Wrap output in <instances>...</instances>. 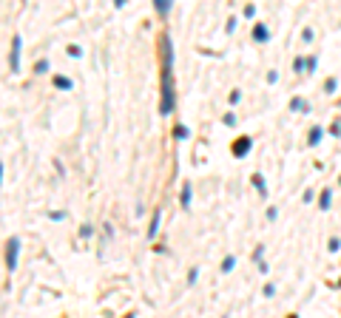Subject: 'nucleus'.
Segmentation results:
<instances>
[{"label":"nucleus","mask_w":341,"mask_h":318,"mask_svg":"<svg viewBox=\"0 0 341 318\" xmlns=\"http://www.w3.org/2000/svg\"><path fill=\"white\" fill-rule=\"evenodd\" d=\"M162 43V100H159V114L171 116L176 108V94H174V43H171V34L159 37Z\"/></svg>","instance_id":"obj_1"},{"label":"nucleus","mask_w":341,"mask_h":318,"mask_svg":"<svg viewBox=\"0 0 341 318\" xmlns=\"http://www.w3.org/2000/svg\"><path fill=\"white\" fill-rule=\"evenodd\" d=\"M18 258H20V238L12 236L9 242H6V267H9L12 273L18 270Z\"/></svg>","instance_id":"obj_2"},{"label":"nucleus","mask_w":341,"mask_h":318,"mask_svg":"<svg viewBox=\"0 0 341 318\" xmlns=\"http://www.w3.org/2000/svg\"><path fill=\"white\" fill-rule=\"evenodd\" d=\"M20 48H23V37L15 34V37H12V52H9V66H12V71H20Z\"/></svg>","instance_id":"obj_3"},{"label":"nucleus","mask_w":341,"mask_h":318,"mask_svg":"<svg viewBox=\"0 0 341 318\" xmlns=\"http://www.w3.org/2000/svg\"><path fill=\"white\" fill-rule=\"evenodd\" d=\"M253 148V140L250 136H239V142H233V156H247Z\"/></svg>","instance_id":"obj_4"},{"label":"nucleus","mask_w":341,"mask_h":318,"mask_svg":"<svg viewBox=\"0 0 341 318\" xmlns=\"http://www.w3.org/2000/svg\"><path fill=\"white\" fill-rule=\"evenodd\" d=\"M159 219H162V210H154V216H151V224H148V242H154L157 238V233H159Z\"/></svg>","instance_id":"obj_5"},{"label":"nucleus","mask_w":341,"mask_h":318,"mask_svg":"<svg viewBox=\"0 0 341 318\" xmlns=\"http://www.w3.org/2000/svg\"><path fill=\"white\" fill-rule=\"evenodd\" d=\"M253 40H256V43H267V40H270V28L262 26V23L253 26Z\"/></svg>","instance_id":"obj_6"},{"label":"nucleus","mask_w":341,"mask_h":318,"mask_svg":"<svg viewBox=\"0 0 341 318\" xmlns=\"http://www.w3.org/2000/svg\"><path fill=\"white\" fill-rule=\"evenodd\" d=\"M321 136H324V128H321V125H315L313 131H310V136H307V145H310V148H315V145L321 142Z\"/></svg>","instance_id":"obj_7"},{"label":"nucleus","mask_w":341,"mask_h":318,"mask_svg":"<svg viewBox=\"0 0 341 318\" xmlns=\"http://www.w3.org/2000/svg\"><path fill=\"white\" fill-rule=\"evenodd\" d=\"M330 202H332V194H330V188H327V190L318 194V210H330Z\"/></svg>","instance_id":"obj_8"},{"label":"nucleus","mask_w":341,"mask_h":318,"mask_svg":"<svg viewBox=\"0 0 341 318\" xmlns=\"http://www.w3.org/2000/svg\"><path fill=\"white\" fill-rule=\"evenodd\" d=\"M290 111H304L307 114V111H310V102H304L301 97H293L290 100Z\"/></svg>","instance_id":"obj_9"},{"label":"nucleus","mask_w":341,"mask_h":318,"mask_svg":"<svg viewBox=\"0 0 341 318\" xmlns=\"http://www.w3.org/2000/svg\"><path fill=\"white\" fill-rule=\"evenodd\" d=\"M191 185H182V190H179V202H182V208H191Z\"/></svg>","instance_id":"obj_10"},{"label":"nucleus","mask_w":341,"mask_h":318,"mask_svg":"<svg viewBox=\"0 0 341 318\" xmlns=\"http://www.w3.org/2000/svg\"><path fill=\"white\" fill-rule=\"evenodd\" d=\"M154 9H157L159 18H165L168 12H171V0H157V3H154Z\"/></svg>","instance_id":"obj_11"},{"label":"nucleus","mask_w":341,"mask_h":318,"mask_svg":"<svg viewBox=\"0 0 341 318\" xmlns=\"http://www.w3.org/2000/svg\"><path fill=\"white\" fill-rule=\"evenodd\" d=\"M54 86H57V88H63V91H71V88H74V82H71L69 77H54Z\"/></svg>","instance_id":"obj_12"},{"label":"nucleus","mask_w":341,"mask_h":318,"mask_svg":"<svg viewBox=\"0 0 341 318\" xmlns=\"http://www.w3.org/2000/svg\"><path fill=\"white\" fill-rule=\"evenodd\" d=\"M315 66H318V57H315V54L304 57V71H307V74H313V71H315Z\"/></svg>","instance_id":"obj_13"},{"label":"nucleus","mask_w":341,"mask_h":318,"mask_svg":"<svg viewBox=\"0 0 341 318\" xmlns=\"http://www.w3.org/2000/svg\"><path fill=\"white\" fill-rule=\"evenodd\" d=\"M253 185H256V190L262 196H267V185H264V176H259V174H253Z\"/></svg>","instance_id":"obj_14"},{"label":"nucleus","mask_w":341,"mask_h":318,"mask_svg":"<svg viewBox=\"0 0 341 318\" xmlns=\"http://www.w3.org/2000/svg\"><path fill=\"white\" fill-rule=\"evenodd\" d=\"M174 136H176V140H188V136H191L188 125H176V128H174Z\"/></svg>","instance_id":"obj_15"},{"label":"nucleus","mask_w":341,"mask_h":318,"mask_svg":"<svg viewBox=\"0 0 341 318\" xmlns=\"http://www.w3.org/2000/svg\"><path fill=\"white\" fill-rule=\"evenodd\" d=\"M233 267H236V256H227L225 262H222V273H230Z\"/></svg>","instance_id":"obj_16"},{"label":"nucleus","mask_w":341,"mask_h":318,"mask_svg":"<svg viewBox=\"0 0 341 318\" xmlns=\"http://www.w3.org/2000/svg\"><path fill=\"white\" fill-rule=\"evenodd\" d=\"M46 71H49V60L43 57V60L35 62V74H46Z\"/></svg>","instance_id":"obj_17"},{"label":"nucleus","mask_w":341,"mask_h":318,"mask_svg":"<svg viewBox=\"0 0 341 318\" xmlns=\"http://www.w3.org/2000/svg\"><path fill=\"white\" fill-rule=\"evenodd\" d=\"M293 71L304 74V57H296V60H293Z\"/></svg>","instance_id":"obj_18"},{"label":"nucleus","mask_w":341,"mask_h":318,"mask_svg":"<svg viewBox=\"0 0 341 318\" xmlns=\"http://www.w3.org/2000/svg\"><path fill=\"white\" fill-rule=\"evenodd\" d=\"M335 88H338V82H335V80H327V82H324V91H327V94H332V91H335Z\"/></svg>","instance_id":"obj_19"},{"label":"nucleus","mask_w":341,"mask_h":318,"mask_svg":"<svg viewBox=\"0 0 341 318\" xmlns=\"http://www.w3.org/2000/svg\"><path fill=\"white\" fill-rule=\"evenodd\" d=\"M91 233H94V228H91V224H83V228H80V236H83V238H88Z\"/></svg>","instance_id":"obj_20"},{"label":"nucleus","mask_w":341,"mask_h":318,"mask_svg":"<svg viewBox=\"0 0 341 318\" xmlns=\"http://www.w3.org/2000/svg\"><path fill=\"white\" fill-rule=\"evenodd\" d=\"M69 57H83V48L80 46H69Z\"/></svg>","instance_id":"obj_21"},{"label":"nucleus","mask_w":341,"mask_h":318,"mask_svg":"<svg viewBox=\"0 0 341 318\" xmlns=\"http://www.w3.org/2000/svg\"><path fill=\"white\" fill-rule=\"evenodd\" d=\"M262 256H264V244H259V248L253 250V258L259 262V264H262Z\"/></svg>","instance_id":"obj_22"},{"label":"nucleus","mask_w":341,"mask_h":318,"mask_svg":"<svg viewBox=\"0 0 341 318\" xmlns=\"http://www.w3.org/2000/svg\"><path fill=\"white\" fill-rule=\"evenodd\" d=\"M227 100H230V106H236L239 100H242V91H230V97Z\"/></svg>","instance_id":"obj_23"},{"label":"nucleus","mask_w":341,"mask_h":318,"mask_svg":"<svg viewBox=\"0 0 341 318\" xmlns=\"http://www.w3.org/2000/svg\"><path fill=\"white\" fill-rule=\"evenodd\" d=\"M313 28H304V32H301V40H304V43H310V40H313Z\"/></svg>","instance_id":"obj_24"},{"label":"nucleus","mask_w":341,"mask_h":318,"mask_svg":"<svg viewBox=\"0 0 341 318\" xmlns=\"http://www.w3.org/2000/svg\"><path fill=\"white\" fill-rule=\"evenodd\" d=\"M196 278H199V270H196V267H193L191 273H188V284H196Z\"/></svg>","instance_id":"obj_25"},{"label":"nucleus","mask_w":341,"mask_h":318,"mask_svg":"<svg viewBox=\"0 0 341 318\" xmlns=\"http://www.w3.org/2000/svg\"><path fill=\"white\" fill-rule=\"evenodd\" d=\"M264 296H267V298H270V296H276V284H267V287H264Z\"/></svg>","instance_id":"obj_26"},{"label":"nucleus","mask_w":341,"mask_h":318,"mask_svg":"<svg viewBox=\"0 0 341 318\" xmlns=\"http://www.w3.org/2000/svg\"><path fill=\"white\" fill-rule=\"evenodd\" d=\"M49 219H54V222H60V219H66V213H63V210H57V213H49Z\"/></svg>","instance_id":"obj_27"},{"label":"nucleus","mask_w":341,"mask_h":318,"mask_svg":"<svg viewBox=\"0 0 341 318\" xmlns=\"http://www.w3.org/2000/svg\"><path fill=\"white\" fill-rule=\"evenodd\" d=\"M327 248H330V250H338L341 242H338V238H330V242H327Z\"/></svg>","instance_id":"obj_28"},{"label":"nucleus","mask_w":341,"mask_h":318,"mask_svg":"<svg viewBox=\"0 0 341 318\" xmlns=\"http://www.w3.org/2000/svg\"><path fill=\"white\" fill-rule=\"evenodd\" d=\"M225 125H236V114H225Z\"/></svg>","instance_id":"obj_29"},{"label":"nucleus","mask_w":341,"mask_h":318,"mask_svg":"<svg viewBox=\"0 0 341 318\" xmlns=\"http://www.w3.org/2000/svg\"><path fill=\"white\" fill-rule=\"evenodd\" d=\"M256 14V6H245V18H253Z\"/></svg>","instance_id":"obj_30"},{"label":"nucleus","mask_w":341,"mask_h":318,"mask_svg":"<svg viewBox=\"0 0 341 318\" xmlns=\"http://www.w3.org/2000/svg\"><path fill=\"white\" fill-rule=\"evenodd\" d=\"M0 185H3V162H0Z\"/></svg>","instance_id":"obj_31"},{"label":"nucleus","mask_w":341,"mask_h":318,"mask_svg":"<svg viewBox=\"0 0 341 318\" xmlns=\"http://www.w3.org/2000/svg\"><path fill=\"white\" fill-rule=\"evenodd\" d=\"M338 185H341V176H338Z\"/></svg>","instance_id":"obj_32"},{"label":"nucleus","mask_w":341,"mask_h":318,"mask_svg":"<svg viewBox=\"0 0 341 318\" xmlns=\"http://www.w3.org/2000/svg\"><path fill=\"white\" fill-rule=\"evenodd\" d=\"M128 318H134V316H128Z\"/></svg>","instance_id":"obj_33"},{"label":"nucleus","mask_w":341,"mask_h":318,"mask_svg":"<svg viewBox=\"0 0 341 318\" xmlns=\"http://www.w3.org/2000/svg\"><path fill=\"white\" fill-rule=\"evenodd\" d=\"M225 318H227V316H225Z\"/></svg>","instance_id":"obj_34"}]
</instances>
